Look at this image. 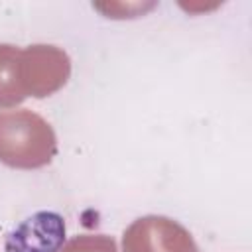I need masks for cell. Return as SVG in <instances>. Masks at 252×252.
Here are the masks:
<instances>
[{
	"label": "cell",
	"mask_w": 252,
	"mask_h": 252,
	"mask_svg": "<svg viewBox=\"0 0 252 252\" xmlns=\"http://www.w3.org/2000/svg\"><path fill=\"white\" fill-rule=\"evenodd\" d=\"M57 154L51 124L30 108L0 110V163L16 169H37Z\"/></svg>",
	"instance_id": "6da1fadb"
},
{
	"label": "cell",
	"mask_w": 252,
	"mask_h": 252,
	"mask_svg": "<svg viewBox=\"0 0 252 252\" xmlns=\"http://www.w3.org/2000/svg\"><path fill=\"white\" fill-rule=\"evenodd\" d=\"M71 59L57 45H28L20 49V85L26 96L45 98L65 87Z\"/></svg>",
	"instance_id": "7a4b0ae2"
},
{
	"label": "cell",
	"mask_w": 252,
	"mask_h": 252,
	"mask_svg": "<svg viewBox=\"0 0 252 252\" xmlns=\"http://www.w3.org/2000/svg\"><path fill=\"white\" fill-rule=\"evenodd\" d=\"M122 252H199V248L191 232L177 220L148 215L124 230Z\"/></svg>",
	"instance_id": "3957f363"
},
{
	"label": "cell",
	"mask_w": 252,
	"mask_h": 252,
	"mask_svg": "<svg viewBox=\"0 0 252 252\" xmlns=\"http://www.w3.org/2000/svg\"><path fill=\"white\" fill-rule=\"evenodd\" d=\"M65 240L63 217L51 211H39L22 220L8 232L6 252H59Z\"/></svg>",
	"instance_id": "277c9868"
},
{
	"label": "cell",
	"mask_w": 252,
	"mask_h": 252,
	"mask_svg": "<svg viewBox=\"0 0 252 252\" xmlns=\"http://www.w3.org/2000/svg\"><path fill=\"white\" fill-rule=\"evenodd\" d=\"M28 98L20 85V47L0 43V106L12 108Z\"/></svg>",
	"instance_id": "5b68a950"
},
{
	"label": "cell",
	"mask_w": 252,
	"mask_h": 252,
	"mask_svg": "<svg viewBox=\"0 0 252 252\" xmlns=\"http://www.w3.org/2000/svg\"><path fill=\"white\" fill-rule=\"evenodd\" d=\"M59 252H118L112 236L106 234H79L61 246Z\"/></svg>",
	"instance_id": "8992f818"
}]
</instances>
